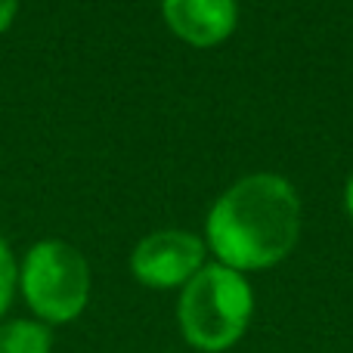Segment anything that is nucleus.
Wrapping results in <instances>:
<instances>
[{
  "label": "nucleus",
  "instance_id": "obj_2",
  "mask_svg": "<svg viewBox=\"0 0 353 353\" xmlns=\"http://www.w3.org/2000/svg\"><path fill=\"white\" fill-rule=\"evenodd\" d=\"M254 313V294L242 273L208 263L183 285L176 319L180 332L195 350L220 353L245 335Z\"/></svg>",
  "mask_w": 353,
  "mask_h": 353
},
{
  "label": "nucleus",
  "instance_id": "obj_9",
  "mask_svg": "<svg viewBox=\"0 0 353 353\" xmlns=\"http://www.w3.org/2000/svg\"><path fill=\"white\" fill-rule=\"evenodd\" d=\"M347 214H350V220H353V176H350V183H347Z\"/></svg>",
  "mask_w": 353,
  "mask_h": 353
},
{
  "label": "nucleus",
  "instance_id": "obj_4",
  "mask_svg": "<svg viewBox=\"0 0 353 353\" xmlns=\"http://www.w3.org/2000/svg\"><path fill=\"white\" fill-rule=\"evenodd\" d=\"M201 267H205V242L183 230L152 232L130 254V270L149 288L186 285Z\"/></svg>",
  "mask_w": 353,
  "mask_h": 353
},
{
  "label": "nucleus",
  "instance_id": "obj_7",
  "mask_svg": "<svg viewBox=\"0 0 353 353\" xmlns=\"http://www.w3.org/2000/svg\"><path fill=\"white\" fill-rule=\"evenodd\" d=\"M19 285V267H16V257H12L10 245L3 242V236H0V316L6 313V307H10L12 301V292H16Z\"/></svg>",
  "mask_w": 353,
  "mask_h": 353
},
{
  "label": "nucleus",
  "instance_id": "obj_1",
  "mask_svg": "<svg viewBox=\"0 0 353 353\" xmlns=\"http://www.w3.org/2000/svg\"><path fill=\"white\" fill-rule=\"evenodd\" d=\"M301 232V199L276 174H251L230 186L208 214V245L236 273L279 263Z\"/></svg>",
  "mask_w": 353,
  "mask_h": 353
},
{
  "label": "nucleus",
  "instance_id": "obj_3",
  "mask_svg": "<svg viewBox=\"0 0 353 353\" xmlns=\"http://www.w3.org/2000/svg\"><path fill=\"white\" fill-rule=\"evenodd\" d=\"M22 298L43 325L72 323L90 301V267L74 245L43 239L31 245L19 270Z\"/></svg>",
  "mask_w": 353,
  "mask_h": 353
},
{
  "label": "nucleus",
  "instance_id": "obj_6",
  "mask_svg": "<svg viewBox=\"0 0 353 353\" xmlns=\"http://www.w3.org/2000/svg\"><path fill=\"white\" fill-rule=\"evenodd\" d=\"M53 335L37 319H12L0 325V353H50Z\"/></svg>",
  "mask_w": 353,
  "mask_h": 353
},
{
  "label": "nucleus",
  "instance_id": "obj_5",
  "mask_svg": "<svg viewBox=\"0 0 353 353\" xmlns=\"http://www.w3.org/2000/svg\"><path fill=\"white\" fill-rule=\"evenodd\" d=\"M165 22L192 47H214L236 28V0H161Z\"/></svg>",
  "mask_w": 353,
  "mask_h": 353
},
{
  "label": "nucleus",
  "instance_id": "obj_8",
  "mask_svg": "<svg viewBox=\"0 0 353 353\" xmlns=\"http://www.w3.org/2000/svg\"><path fill=\"white\" fill-rule=\"evenodd\" d=\"M16 12H19V0H0V34L12 25Z\"/></svg>",
  "mask_w": 353,
  "mask_h": 353
}]
</instances>
